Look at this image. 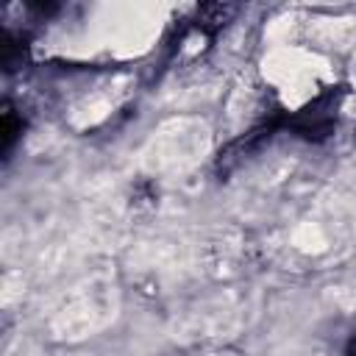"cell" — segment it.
I'll list each match as a JSON object with an SVG mask.
<instances>
[{"mask_svg":"<svg viewBox=\"0 0 356 356\" xmlns=\"http://www.w3.org/2000/svg\"><path fill=\"white\" fill-rule=\"evenodd\" d=\"M19 131H22V120H19L17 111L6 103V106H3V136H0V147H3V153H8V150L14 147Z\"/></svg>","mask_w":356,"mask_h":356,"instance_id":"obj_3","label":"cell"},{"mask_svg":"<svg viewBox=\"0 0 356 356\" xmlns=\"http://www.w3.org/2000/svg\"><path fill=\"white\" fill-rule=\"evenodd\" d=\"M339 97H342L339 89L323 92L317 100H312L306 108H300V111L289 120V128L298 131V134L306 136V139H325V136L334 131V125H337Z\"/></svg>","mask_w":356,"mask_h":356,"instance_id":"obj_1","label":"cell"},{"mask_svg":"<svg viewBox=\"0 0 356 356\" xmlns=\"http://www.w3.org/2000/svg\"><path fill=\"white\" fill-rule=\"evenodd\" d=\"M278 128V120H267V122H261V125H256L253 131H248L245 136H239V139H234V142H228L222 150H220V159H217V170L220 172H231L234 167H239L264 139H270V134Z\"/></svg>","mask_w":356,"mask_h":356,"instance_id":"obj_2","label":"cell"},{"mask_svg":"<svg viewBox=\"0 0 356 356\" xmlns=\"http://www.w3.org/2000/svg\"><path fill=\"white\" fill-rule=\"evenodd\" d=\"M350 356H356V350H353V353H350Z\"/></svg>","mask_w":356,"mask_h":356,"instance_id":"obj_4","label":"cell"}]
</instances>
